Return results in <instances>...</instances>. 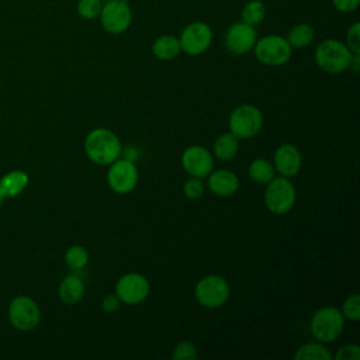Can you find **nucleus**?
<instances>
[{
	"mask_svg": "<svg viewBox=\"0 0 360 360\" xmlns=\"http://www.w3.org/2000/svg\"><path fill=\"white\" fill-rule=\"evenodd\" d=\"M121 150L118 136L107 128H96L84 139V152L96 165H111L120 158Z\"/></svg>",
	"mask_w": 360,
	"mask_h": 360,
	"instance_id": "obj_1",
	"label": "nucleus"
},
{
	"mask_svg": "<svg viewBox=\"0 0 360 360\" xmlns=\"http://www.w3.org/2000/svg\"><path fill=\"white\" fill-rule=\"evenodd\" d=\"M353 53L345 42L328 38L323 39L315 49V63L326 73L338 75L349 69Z\"/></svg>",
	"mask_w": 360,
	"mask_h": 360,
	"instance_id": "obj_2",
	"label": "nucleus"
},
{
	"mask_svg": "<svg viewBox=\"0 0 360 360\" xmlns=\"http://www.w3.org/2000/svg\"><path fill=\"white\" fill-rule=\"evenodd\" d=\"M311 332L321 343L333 342L343 330L345 316L335 307H323L311 318Z\"/></svg>",
	"mask_w": 360,
	"mask_h": 360,
	"instance_id": "obj_3",
	"label": "nucleus"
},
{
	"mask_svg": "<svg viewBox=\"0 0 360 360\" xmlns=\"http://www.w3.org/2000/svg\"><path fill=\"white\" fill-rule=\"evenodd\" d=\"M7 316L14 329L30 332L39 325L41 311L31 297L17 295L8 304Z\"/></svg>",
	"mask_w": 360,
	"mask_h": 360,
	"instance_id": "obj_4",
	"label": "nucleus"
},
{
	"mask_svg": "<svg viewBox=\"0 0 360 360\" xmlns=\"http://www.w3.org/2000/svg\"><path fill=\"white\" fill-rule=\"evenodd\" d=\"M253 51L256 59L267 66H281L290 60L292 53V48L287 39L277 34L266 35L257 39Z\"/></svg>",
	"mask_w": 360,
	"mask_h": 360,
	"instance_id": "obj_5",
	"label": "nucleus"
},
{
	"mask_svg": "<svg viewBox=\"0 0 360 360\" xmlns=\"http://www.w3.org/2000/svg\"><path fill=\"white\" fill-rule=\"evenodd\" d=\"M297 191L287 177H273L264 191V204L276 215L287 214L295 204Z\"/></svg>",
	"mask_w": 360,
	"mask_h": 360,
	"instance_id": "obj_6",
	"label": "nucleus"
},
{
	"mask_svg": "<svg viewBox=\"0 0 360 360\" xmlns=\"http://www.w3.org/2000/svg\"><path fill=\"white\" fill-rule=\"evenodd\" d=\"M263 127L262 111L252 105L243 104L236 107L229 115V129L239 139L253 138Z\"/></svg>",
	"mask_w": 360,
	"mask_h": 360,
	"instance_id": "obj_7",
	"label": "nucleus"
},
{
	"mask_svg": "<svg viewBox=\"0 0 360 360\" xmlns=\"http://www.w3.org/2000/svg\"><path fill=\"white\" fill-rule=\"evenodd\" d=\"M98 18L105 32L118 35L129 28L132 22V10L128 1L107 0L103 3Z\"/></svg>",
	"mask_w": 360,
	"mask_h": 360,
	"instance_id": "obj_8",
	"label": "nucleus"
},
{
	"mask_svg": "<svg viewBox=\"0 0 360 360\" xmlns=\"http://www.w3.org/2000/svg\"><path fill=\"white\" fill-rule=\"evenodd\" d=\"M229 284L221 276H207L201 278L194 290L195 298L200 305L205 308H219L229 298Z\"/></svg>",
	"mask_w": 360,
	"mask_h": 360,
	"instance_id": "obj_9",
	"label": "nucleus"
},
{
	"mask_svg": "<svg viewBox=\"0 0 360 360\" xmlns=\"http://www.w3.org/2000/svg\"><path fill=\"white\" fill-rule=\"evenodd\" d=\"M179 42L181 52L190 56L201 55L212 42V30L204 21H193L183 28Z\"/></svg>",
	"mask_w": 360,
	"mask_h": 360,
	"instance_id": "obj_10",
	"label": "nucleus"
},
{
	"mask_svg": "<svg viewBox=\"0 0 360 360\" xmlns=\"http://www.w3.org/2000/svg\"><path fill=\"white\" fill-rule=\"evenodd\" d=\"M107 183L110 188L118 194L132 191L138 183V170L134 162L128 159L114 160L107 172Z\"/></svg>",
	"mask_w": 360,
	"mask_h": 360,
	"instance_id": "obj_11",
	"label": "nucleus"
},
{
	"mask_svg": "<svg viewBox=\"0 0 360 360\" xmlns=\"http://www.w3.org/2000/svg\"><path fill=\"white\" fill-rule=\"evenodd\" d=\"M149 281L146 277L138 273H128L118 278L115 284V294L121 302L128 305H136L146 300L149 295Z\"/></svg>",
	"mask_w": 360,
	"mask_h": 360,
	"instance_id": "obj_12",
	"label": "nucleus"
},
{
	"mask_svg": "<svg viewBox=\"0 0 360 360\" xmlns=\"http://www.w3.org/2000/svg\"><path fill=\"white\" fill-rule=\"evenodd\" d=\"M224 41L226 48L232 53L243 55L253 49L257 41V34L253 25H249L243 21H238L228 27Z\"/></svg>",
	"mask_w": 360,
	"mask_h": 360,
	"instance_id": "obj_13",
	"label": "nucleus"
},
{
	"mask_svg": "<svg viewBox=\"0 0 360 360\" xmlns=\"http://www.w3.org/2000/svg\"><path fill=\"white\" fill-rule=\"evenodd\" d=\"M181 165H183V169L191 177L202 179L212 172L214 158L208 149L198 145H193L183 152Z\"/></svg>",
	"mask_w": 360,
	"mask_h": 360,
	"instance_id": "obj_14",
	"label": "nucleus"
},
{
	"mask_svg": "<svg viewBox=\"0 0 360 360\" xmlns=\"http://www.w3.org/2000/svg\"><path fill=\"white\" fill-rule=\"evenodd\" d=\"M302 165V156L297 146L284 143L277 148L274 153V169L283 177H294Z\"/></svg>",
	"mask_w": 360,
	"mask_h": 360,
	"instance_id": "obj_15",
	"label": "nucleus"
},
{
	"mask_svg": "<svg viewBox=\"0 0 360 360\" xmlns=\"http://www.w3.org/2000/svg\"><path fill=\"white\" fill-rule=\"evenodd\" d=\"M208 187L210 190L219 197H229L236 193L239 187L238 176L226 169H219L215 172H211L208 174Z\"/></svg>",
	"mask_w": 360,
	"mask_h": 360,
	"instance_id": "obj_16",
	"label": "nucleus"
},
{
	"mask_svg": "<svg viewBox=\"0 0 360 360\" xmlns=\"http://www.w3.org/2000/svg\"><path fill=\"white\" fill-rule=\"evenodd\" d=\"M30 183V177L22 170H11L0 179V195L3 198H13L21 194Z\"/></svg>",
	"mask_w": 360,
	"mask_h": 360,
	"instance_id": "obj_17",
	"label": "nucleus"
},
{
	"mask_svg": "<svg viewBox=\"0 0 360 360\" xmlns=\"http://www.w3.org/2000/svg\"><path fill=\"white\" fill-rule=\"evenodd\" d=\"M84 295V283L76 274L66 276L59 284V298L68 305L77 304Z\"/></svg>",
	"mask_w": 360,
	"mask_h": 360,
	"instance_id": "obj_18",
	"label": "nucleus"
},
{
	"mask_svg": "<svg viewBox=\"0 0 360 360\" xmlns=\"http://www.w3.org/2000/svg\"><path fill=\"white\" fill-rule=\"evenodd\" d=\"M181 52L179 38L174 35H160L152 44V53L160 60H172Z\"/></svg>",
	"mask_w": 360,
	"mask_h": 360,
	"instance_id": "obj_19",
	"label": "nucleus"
},
{
	"mask_svg": "<svg viewBox=\"0 0 360 360\" xmlns=\"http://www.w3.org/2000/svg\"><path fill=\"white\" fill-rule=\"evenodd\" d=\"M314 38H315V31H314L312 25L307 24V22H300V24H295L294 27H291L285 39L291 48L301 49V48H307L308 45H311Z\"/></svg>",
	"mask_w": 360,
	"mask_h": 360,
	"instance_id": "obj_20",
	"label": "nucleus"
},
{
	"mask_svg": "<svg viewBox=\"0 0 360 360\" xmlns=\"http://www.w3.org/2000/svg\"><path fill=\"white\" fill-rule=\"evenodd\" d=\"M238 148H239L238 138L231 131L224 132L215 139L214 155L221 160H229L236 155Z\"/></svg>",
	"mask_w": 360,
	"mask_h": 360,
	"instance_id": "obj_21",
	"label": "nucleus"
},
{
	"mask_svg": "<svg viewBox=\"0 0 360 360\" xmlns=\"http://www.w3.org/2000/svg\"><path fill=\"white\" fill-rule=\"evenodd\" d=\"M266 17V6L262 0H249L240 10V21L256 27Z\"/></svg>",
	"mask_w": 360,
	"mask_h": 360,
	"instance_id": "obj_22",
	"label": "nucleus"
},
{
	"mask_svg": "<svg viewBox=\"0 0 360 360\" xmlns=\"http://www.w3.org/2000/svg\"><path fill=\"white\" fill-rule=\"evenodd\" d=\"M249 177L257 184H267L274 177V166L263 159H255L249 166Z\"/></svg>",
	"mask_w": 360,
	"mask_h": 360,
	"instance_id": "obj_23",
	"label": "nucleus"
},
{
	"mask_svg": "<svg viewBox=\"0 0 360 360\" xmlns=\"http://www.w3.org/2000/svg\"><path fill=\"white\" fill-rule=\"evenodd\" d=\"M295 360H332L330 352L319 343H305L294 354Z\"/></svg>",
	"mask_w": 360,
	"mask_h": 360,
	"instance_id": "obj_24",
	"label": "nucleus"
},
{
	"mask_svg": "<svg viewBox=\"0 0 360 360\" xmlns=\"http://www.w3.org/2000/svg\"><path fill=\"white\" fill-rule=\"evenodd\" d=\"M66 264L73 270H82L89 262V252L80 245H72L65 253Z\"/></svg>",
	"mask_w": 360,
	"mask_h": 360,
	"instance_id": "obj_25",
	"label": "nucleus"
},
{
	"mask_svg": "<svg viewBox=\"0 0 360 360\" xmlns=\"http://www.w3.org/2000/svg\"><path fill=\"white\" fill-rule=\"evenodd\" d=\"M103 3H104L103 0H79L76 8L82 18L94 20V18H98Z\"/></svg>",
	"mask_w": 360,
	"mask_h": 360,
	"instance_id": "obj_26",
	"label": "nucleus"
},
{
	"mask_svg": "<svg viewBox=\"0 0 360 360\" xmlns=\"http://www.w3.org/2000/svg\"><path fill=\"white\" fill-rule=\"evenodd\" d=\"M172 357L174 360H195L198 357V350L191 342H180L174 346Z\"/></svg>",
	"mask_w": 360,
	"mask_h": 360,
	"instance_id": "obj_27",
	"label": "nucleus"
},
{
	"mask_svg": "<svg viewBox=\"0 0 360 360\" xmlns=\"http://www.w3.org/2000/svg\"><path fill=\"white\" fill-rule=\"evenodd\" d=\"M342 314L345 318L357 322L360 319V297L359 294H353L347 297L342 307Z\"/></svg>",
	"mask_w": 360,
	"mask_h": 360,
	"instance_id": "obj_28",
	"label": "nucleus"
},
{
	"mask_svg": "<svg viewBox=\"0 0 360 360\" xmlns=\"http://www.w3.org/2000/svg\"><path fill=\"white\" fill-rule=\"evenodd\" d=\"M346 46L352 53H360V24L353 22L346 32Z\"/></svg>",
	"mask_w": 360,
	"mask_h": 360,
	"instance_id": "obj_29",
	"label": "nucleus"
},
{
	"mask_svg": "<svg viewBox=\"0 0 360 360\" xmlns=\"http://www.w3.org/2000/svg\"><path fill=\"white\" fill-rule=\"evenodd\" d=\"M183 191L186 194L187 198L190 200H197L204 193V184L201 181V179L198 177H191L190 180H187L184 183V187H183Z\"/></svg>",
	"mask_w": 360,
	"mask_h": 360,
	"instance_id": "obj_30",
	"label": "nucleus"
},
{
	"mask_svg": "<svg viewBox=\"0 0 360 360\" xmlns=\"http://www.w3.org/2000/svg\"><path fill=\"white\" fill-rule=\"evenodd\" d=\"M335 359L336 360H359L360 347L357 345H345L336 352Z\"/></svg>",
	"mask_w": 360,
	"mask_h": 360,
	"instance_id": "obj_31",
	"label": "nucleus"
},
{
	"mask_svg": "<svg viewBox=\"0 0 360 360\" xmlns=\"http://www.w3.org/2000/svg\"><path fill=\"white\" fill-rule=\"evenodd\" d=\"M121 305V300L117 297V294H108L101 301V309L107 314L115 312Z\"/></svg>",
	"mask_w": 360,
	"mask_h": 360,
	"instance_id": "obj_32",
	"label": "nucleus"
},
{
	"mask_svg": "<svg viewBox=\"0 0 360 360\" xmlns=\"http://www.w3.org/2000/svg\"><path fill=\"white\" fill-rule=\"evenodd\" d=\"M335 10L339 13H352L359 7L360 0H330Z\"/></svg>",
	"mask_w": 360,
	"mask_h": 360,
	"instance_id": "obj_33",
	"label": "nucleus"
},
{
	"mask_svg": "<svg viewBox=\"0 0 360 360\" xmlns=\"http://www.w3.org/2000/svg\"><path fill=\"white\" fill-rule=\"evenodd\" d=\"M124 155H125V159H128L131 162H134L136 159V150L134 148H131V146L124 150Z\"/></svg>",
	"mask_w": 360,
	"mask_h": 360,
	"instance_id": "obj_34",
	"label": "nucleus"
},
{
	"mask_svg": "<svg viewBox=\"0 0 360 360\" xmlns=\"http://www.w3.org/2000/svg\"><path fill=\"white\" fill-rule=\"evenodd\" d=\"M3 200H4V198L0 195V204H1V201H3Z\"/></svg>",
	"mask_w": 360,
	"mask_h": 360,
	"instance_id": "obj_35",
	"label": "nucleus"
},
{
	"mask_svg": "<svg viewBox=\"0 0 360 360\" xmlns=\"http://www.w3.org/2000/svg\"><path fill=\"white\" fill-rule=\"evenodd\" d=\"M103 1H107V0H103Z\"/></svg>",
	"mask_w": 360,
	"mask_h": 360,
	"instance_id": "obj_36",
	"label": "nucleus"
}]
</instances>
